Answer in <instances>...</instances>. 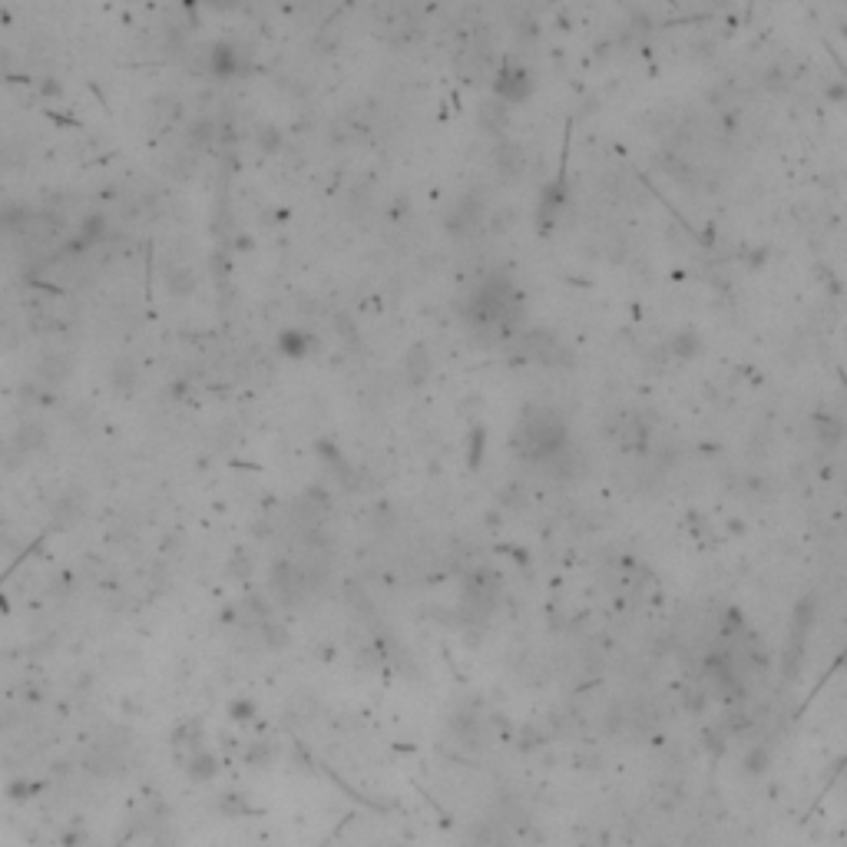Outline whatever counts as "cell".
I'll use <instances>...</instances> for the list:
<instances>
[{"label": "cell", "instance_id": "1", "mask_svg": "<svg viewBox=\"0 0 847 847\" xmlns=\"http://www.w3.org/2000/svg\"><path fill=\"white\" fill-rule=\"evenodd\" d=\"M67 374H70V361L63 354H43L40 358V381L60 384V381H67Z\"/></svg>", "mask_w": 847, "mask_h": 847}, {"label": "cell", "instance_id": "2", "mask_svg": "<svg viewBox=\"0 0 847 847\" xmlns=\"http://www.w3.org/2000/svg\"><path fill=\"white\" fill-rule=\"evenodd\" d=\"M40 440H43V431H37V427H20V433H17L20 450H34Z\"/></svg>", "mask_w": 847, "mask_h": 847}]
</instances>
